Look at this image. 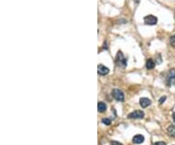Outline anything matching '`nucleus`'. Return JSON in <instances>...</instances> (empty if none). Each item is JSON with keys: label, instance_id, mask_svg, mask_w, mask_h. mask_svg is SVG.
<instances>
[{"label": "nucleus", "instance_id": "nucleus-1", "mask_svg": "<svg viewBox=\"0 0 175 145\" xmlns=\"http://www.w3.org/2000/svg\"><path fill=\"white\" fill-rule=\"evenodd\" d=\"M116 63H117V65L121 68H125L127 65V61L126 57L124 56V54L121 51L118 52L117 56H116Z\"/></svg>", "mask_w": 175, "mask_h": 145}, {"label": "nucleus", "instance_id": "nucleus-2", "mask_svg": "<svg viewBox=\"0 0 175 145\" xmlns=\"http://www.w3.org/2000/svg\"><path fill=\"white\" fill-rule=\"evenodd\" d=\"M112 96L117 101H124L125 100V94L119 89H114L112 91Z\"/></svg>", "mask_w": 175, "mask_h": 145}, {"label": "nucleus", "instance_id": "nucleus-3", "mask_svg": "<svg viewBox=\"0 0 175 145\" xmlns=\"http://www.w3.org/2000/svg\"><path fill=\"white\" fill-rule=\"evenodd\" d=\"M144 23L147 25H155L158 23V19L154 15H148L144 18Z\"/></svg>", "mask_w": 175, "mask_h": 145}, {"label": "nucleus", "instance_id": "nucleus-4", "mask_svg": "<svg viewBox=\"0 0 175 145\" xmlns=\"http://www.w3.org/2000/svg\"><path fill=\"white\" fill-rule=\"evenodd\" d=\"M144 112L142 110H135L133 111V112L129 113V115H127V118L129 119H143L144 118Z\"/></svg>", "mask_w": 175, "mask_h": 145}, {"label": "nucleus", "instance_id": "nucleus-5", "mask_svg": "<svg viewBox=\"0 0 175 145\" xmlns=\"http://www.w3.org/2000/svg\"><path fill=\"white\" fill-rule=\"evenodd\" d=\"M97 72H98V74L99 75H107L108 73H109V68L108 67H106L105 65H98L97 66Z\"/></svg>", "mask_w": 175, "mask_h": 145}, {"label": "nucleus", "instance_id": "nucleus-6", "mask_svg": "<svg viewBox=\"0 0 175 145\" xmlns=\"http://www.w3.org/2000/svg\"><path fill=\"white\" fill-rule=\"evenodd\" d=\"M144 140H145V138H144V136L141 134L134 135L133 138H132V141H133L134 144H141L144 142Z\"/></svg>", "mask_w": 175, "mask_h": 145}, {"label": "nucleus", "instance_id": "nucleus-7", "mask_svg": "<svg viewBox=\"0 0 175 145\" xmlns=\"http://www.w3.org/2000/svg\"><path fill=\"white\" fill-rule=\"evenodd\" d=\"M139 101H140L139 103H140V105L142 108L148 107V106L151 104V100L149 98H147V97H142V98H140V100Z\"/></svg>", "mask_w": 175, "mask_h": 145}, {"label": "nucleus", "instance_id": "nucleus-8", "mask_svg": "<svg viewBox=\"0 0 175 145\" xmlns=\"http://www.w3.org/2000/svg\"><path fill=\"white\" fill-rule=\"evenodd\" d=\"M97 109H98V112L102 113V112H105L106 109H107V105H106V103H104V102H98L97 104Z\"/></svg>", "mask_w": 175, "mask_h": 145}, {"label": "nucleus", "instance_id": "nucleus-9", "mask_svg": "<svg viewBox=\"0 0 175 145\" xmlns=\"http://www.w3.org/2000/svg\"><path fill=\"white\" fill-rule=\"evenodd\" d=\"M146 67H147V69H153L155 67V61H154L153 59H147V61H146Z\"/></svg>", "mask_w": 175, "mask_h": 145}, {"label": "nucleus", "instance_id": "nucleus-10", "mask_svg": "<svg viewBox=\"0 0 175 145\" xmlns=\"http://www.w3.org/2000/svg\"><path fill=\"white\" fill-rule=\"evenodd\" d=\"M174 78H175V69L169 70L168 74H167V81H168V82L170 83L172 80L174 79Z\"/></svg>", "mask_w": 175, "mask_h": 145}, {"label": "nucleus", "instance_id": "nucleus-11", "mask_svg": "<svg viewBox=\"0 0 175 145\" xmlns=\"http://www.w3.org/2000/svg\"><path fill=\"white\" fill-rule=\"evenodd\" d=\"M167 134H168V135H170V136H172V137L175 136V126L174 125L168 127V129H167Z\"/></svg>", "mask_w": 175, "mask_h": 145}, {"label": "nucleus", "instance_id": "nucleus-12", "mask_svg": "<svg viewBox=\"0 0 175 145\" xmlns=\"http://www.w3.org/2000/svg\"><path fill=\"white\" fill-rule=\"evenodd\" d=\"M102 123L106 126H109V125H111V120H110V119H108V118H103L102 119Z\"/></svg>", "mask_w": 175, "mask_h": 145}, {"label": "nucleus", "instance_id": "nucleus-13", "mask_svg": "<svg viewBox=\"0 0 175 145\" xmlns=\"http://www.w3.org/2000/svg\"><path fill=\"white\" fill-rule=\"evenodd\" d=\"M169 41H170V44H171V46L172 47H175V34L172 35V36L170 37Z\"/></svg>", "mask_w": 175, "mask_h": 145}, {"label": "nucleus", "instance_id": "nucleus-14", "mask_svg": "<svg viewBox=\"0 0 175 145\" xmlns=\"http://www.w3.org/2000/svg\"><path fill=\"white\" fill-rule=\"evenodd\" d=\"M111 145H123V144L121 143V142H119V141H116V140H112V141H111Z\"/></svg>", "mask_w": 175, "mask_h": 145}, {"label": "nucleus", "instance_id": "nucleus-15", "mask_svg": "<svg viewBox=\"0 0 175 145\" xmlns=\"http://www.w3.org/2000/svg\"><path fill=\"white\" fill-rule=\"evenodd\" d=\"M164 100H166V96H162V97H160V104L164 103Z\"/></svg>", "mask_w": 175, "mask_h": 145}, {"label": "nucleus", "instance_id": "nucleus-16", "mask_svg": "<svg viewBox=\"0 0 175 145\" xmlns=\"http://www.w3.org/2000/svg\"><path fill=\"white\" fill-rule=\"evenodd\" d=\"M153 145H166V143H165V142H162V141H159V142L154 143Z\"/></svg>", "mask_w": 175, "mask_h": 145}, {"label": "nucleus", "instance_id": "nucleus-17", "mask_svg": "<svg viewBox=\"0 0 175 145\" xmlns=\"http://www.w3.org/2000/svg\"><path fill=\"white\" fill-rule=\"evenodd\" d=\"M172 119H173V121L175 122V113H173L172 114Z\"/></svg>", "mask_w": 175, "mask_h": 145}]
</instances>
